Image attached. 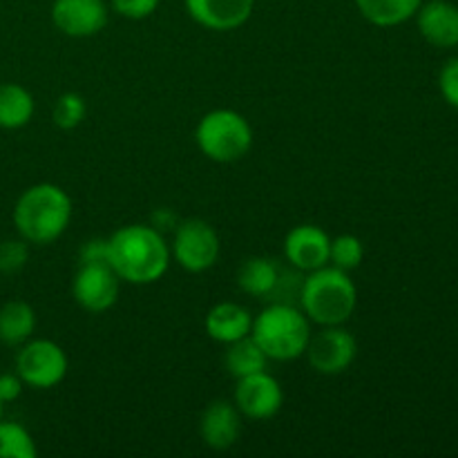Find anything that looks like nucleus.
Instances as JSON below:
<instances>
[{"label":"nucleus","instance_id":"obj_5","mask_svg":"<svg viewBox=\"0 0 458 458\" xmlns=\"http://www.w3.org/2000/svg\"><path fill=\"white\" fill-rule=\"evenodd\" d=\"M195 141L206 159L215 164H235L253 148V128L240 112L217 107L199 119Z\"/></svg>","mask_w":458,"mask_h":458},{"label":"nucleus","instance_id":"obj_16","mask_svg":"<svg viewBox=\"0 0 458 458\" xmlns=\"http://www.w3.org/2000/svg\"><path fill=\"white\" fill-rule=\"evenodd\" d=\"M253 316L246 307L237 302H219L206 313L204 329L210 340L219 344H231L235 340L250 335Z\"/></svg>","mask_w":458,"mask_h":458},{"label":"nucleus","instance_id":"obj_25","mask_svg":"<svg viewBox=\"0 0 458 458\" xmlns=\"http://www.w3.org/2000/svg\"><path fill=\"white\" fill-rule=\"evenodd\" d=\"M30 259V242L21 240H4L0 242V273H18Z\"/></svg>","mask_w":458,"mask_h":458},{"label":"nucleus","instance_id":"obj_30","mask_svg":"<svg viewBox=\"0 0 458 458\" xmlns=\"http://www.w3.org/2000/svg\"><path fill=\"white\" fill-rule=\"evenodd\" d=\"M3 410H4V403L0 401V419H3Z\"/></svg>","mask_w":458,"mask_h":458},{"label":"nucleus","instance_id":"obj_1","mask_svg":"<svg viewBox=\"0 0 458 458\" xmlns=\"http://www.w3.org/2000/svg\"><path fill=\"white\" fill-rule=\"evenodd\" d=\"M107 262L121 282L148 286L168 273L173 253L157 226L128 224L107 237Z\"/></svg>","mask_w":458,"mask_h":458},{"label":"nucleus","instance_id":"obj_6","mask_svg":"<svg viewBox=\"0 0 458 458\" xmlns=\"http://www.w3.org/2000/svg\"><path fill=\"white\" fill-rule=\"evenodd\" d=\"M67 353L47 338H30L16 356V374L31 389H54L67 376Z\"/></svg>","mask_w":458,"mask_h":458},{"label":"nucleus","instance_id":"obj_24","mask_svg":"<svg viewBox=\"0 0 458 458\" xmlns=\"http://www.w3.org/2000/svg\"><path fill=\"white\" fill-rule=\"evenodd\" d=\"M85 114H88V106H85V98L79 92L61 94L54 103V123L61 130L79 128L83 123Z\"/></svg>","mask_w":458,"mask_h":458},{"label":"nucleus","instance_id":"obj_2","mask_svg":"<svg viewBox=\"0 0 458 458\" xmlns=\"http://www.w3.org/2000/svg\"><path fill=\"white\" fill-rule=\"evenodd\" d=\"M72 222V199L56 183H34L13 206V226L30 244H52Z\"/></svg>","mask_w":458,"mask_h":458},{"label":"nucleus","instance_id":"obj_29","mask_svg":"<svg viewBox=\"0 0 458 458\" xmlns=\"http://www.w3.org/2000/svg\"><path fill=\"white\" fill-rule=\"evenodd\" d=\"M25 383L18 374H0V401L12 403L22 394Z\"/></svg>","mask_w":458,"mask_h":458},{"label":"nucleus","instance_id":"obj_4","mask_svg":"<svg viewBox=\"0 0 458 458\" xmlns=\"http://www.w3.org/2000/svg\"><path fill=\"white\" fill-rule=\"evenodd\" d=\"M311 322L300 307L289 302L268 304L253 318L250 338L262 347L268 360L291 362L304 356L311 340Z\"/></svg>","mask_w":458,"mask_h":458},{"label":"nucleus","instance_id":"obj_21","mask_svg":"<svg viewBox=\"0 0 458 458\" xmlns=\"http://www.w3.org/2000/svg\"><path fill=\"white\" fill-rule=\"evenodd\" d=\"M268 356L262 352L258 343L250 335L235 340V343L226 344V356H224V367L233 378H244V376L258 374V371H267Z\"/></svg>","mask_w":458,"mask_h":458},{"label":"nucleus","instance_id":"obj_26","mask_svg":"<svg viewBox=\"0 0 458 458\" xmlns=\"http://www.w3.org/2000/svg\"><path fill=\"white\" fill-rule=\"evenodd\" d=\"M161 0H112V12L119 16L128 18V21H143L150 18L157 12Z\"/></svg>","mask_w":458,"mask_h":458},{"label":"nucleus","instance_id":"obj_12","mask_svg":"<svg viewBox=\"0 0 458 458\" xmlns=\"http://www.w3.org/2000/svg\"><path fill=\"white\" fill-rule=\"evenodd\" d=\"M329 233L316 224H300V226L291 228L284 237L286 262L304 273L327 267L329 264Z\"/></svg>","mask_w":458,"mask_h":458},{"label":"nucleus","instance_id":"obj_9","mask_svg":"<svg viewBox=\"0 0 458 458\" xmlns=\"http://www.w3.org/2000/svg\"><path fill=\"white\" fill-rule=\"evenodd\" d=\"M121 293V277L116 276L110 262L79 264L74 280H72V295L76 304L88 313L110 311Z\"/></svg>","mask_w":458,"mask_h":458},{"label":"nucleus","instance_id":"obj_13","mask_svg":"<svg viewBox=\"0 0 458 458\" xmlns=\"http://www.w3.org/2000/svg\"><path fill=\"white\" fill-rule=\"evenodd\" d=\"M188 16L210 31H233L249 22L255 0H183Z\"/></svg>","mask_w":458,"mask_h":458},{"label":"nucleus","instance_id":"obj_11","mask_svg":"<svg viewBox=\"0 0 458 458\" xmlns=\"http://www.w3.org/2000/svg\"><path fill=\"white\" fill-rule=\"evenodd\" d=\"M54 27L70 38H89L106 30L110 9L106 0H54Z\"/></svg>","mask_w":458,"mask_h":458},{"label":"nucleus","instance_id":"obj_23","mask_svg":"<svg viewBox=\"0 0 458 458\" xmlns=\"http://www.w3.org/2000/svg\"><path fill=\"white\" fill-rule=\"evenodd\" d=\"M362 259H365V246H362L360 237L352 235V233L331 237V249H329L331 267L352 273L356 271V268H360Z\"/></svg>","mask_w":458,"mask_h":458},{"label":"nucleus","instance_id":"obj_17","mask_svg":"<svg viewBox=\"0 0 458 458\" xmlns=\"http://www.w3.org/2000/svg\"><path fill=\"white\" fill-rule=\"evenodd\" d=\"M282 284V271L271 258H249L240 264L237 286L250 298H273Z\"/></svg>","mask_w":458,"mask_h":458},{"label":"nucleus","instance_id":"obj_15","mask_svg":"<svg viewBox=\"0 0 458 458\" xmlns=\"http://www.w3.org/2000/svg\"><path fill=\"white\" fill-rule=\"evenodd\" d=\"M201 441L210 450H231L242 437V414L235 403L215 401L204 410L199 420Z\"/></svg>","mask_w":458,"mask_h":458},{"label":"nucleus","instance_id":"obj_3","mask_svg":"<svg viewBox=\"0 0 458 458\" xmlns=\"http://www.w3.org/2000/svg\"><path fill=\"white\" fill-rule=\"evenodd\" d=\"M300 309L311 325L335 327L349 322L358 307V289L352 276L340 268H316L300 282Z\"/></svg>","mask_w":458,"mask_h":458},{"label":"nucleus","instance_id":"obj_18","mask_svg":"<svg viewBox=\"0 0 458 458\" xmlns=\"http://www.w3.org/2000/svg\"><path fill=\"white\" fill-rule=\"evenodd\" d=\"M36 311L22 300H12L0 307V343L7 347H21L34 335Z\"/></svg>","mask_w":458,"mask_h":458},{"label":"nucleus","instance_id":"obj_10","mask_svg":"<svg viewBox=\"0 0 458 458\" xmlns=\"http://www.w3.org/2000/svg\"><path fill=\"white\" fill-rule=\"evenodd\" d=\"M233 403L246 419L268 420L280 414L284 405V389L276 376L268 371H258V374L237 378Z\"/></svg>","mask_w":458,"mask_h":458},{"label":"nucleus","instance_id":"obj_19","mask_svg":"<svg viewBox=\"0 0 458 458\" xmlns=\"http://www.w3.org/2000/svg\"><path fill=\"white\" fill-rule=\"evenodd\" d=\"M423 0H356L360 16L374 27H398L411 21L420 9Z\"/></svg>","mask_w":458,"mask_h":458},{"label":"nucleus","instance_id":"obj_7","mask_svg":"<svg viewBox=\"0 0 458 458\" xmlns=\"http://www.w3.org/2000/svg\"><path fill=\"white\" fill-rule=\"evenodd\" d=\"M170 253L183 271L204 273L217 264L222 242L206 219H186L174 231Z\"/></svg>","mask_w":458,"mask_h":458},{"label":"nucleus","instance_id":"obj_22","mask_svg":"<svg viewBox=\"0 0 458 458\" xmlns=\"http://www.w3.org/2000/svg\"><path fill=\"white\" fill-rule=\"evenodd\" d=\"M38 450L22 425L0 419V458H36Z\"/></svg>","mask_w":458,"mask_h":458},{"label":"nucleus","instance_id":"obj_28","mask_svg":"<svg viewBox=\"0 0 458 458\" xmlns=\"http://www.w3.org/2000/svg\"><path fill=\"white\" fill-rule=\"evenodd\" d=\"M79 262H107V240H98L97 237V240L85 242L79 250Z\"/></svg>","mask_w":458,"mask_h":458},{"label":"nucleus","instance_id":"obj_20","mask_svg":"<svg viewBox=\"0 0 458 458\" xmlns=\"http://www.w3.org/2000/svg\"><path fill=\"white\" fill-rule=\"evenodd\" d=\"M36 110L34 97L27 88L18 83L0 85V128L18 130L25 128Z\"/></svg>","mask_w":458,"mask_h":458},{"label":"nucleus","instance_id":"obj_14","mask_svg":"<svg viewBox=\"0 0 458 458\" xmlns=\"http://www.w3.org/2000/svg\"><path fill=\"white\" fill-rule=\"evenodd\" d=\"M416 25L429 45L452 49L458 45V7L450 0H428L416 12Z\"/></svg>","mask_w":458,"mask_h":458},{"label":"nucleus","instance_id":"obj_8","mask_svg":"<svg viewBox=\"0 0 458 458\" xmlns=\"http://www.w3.org/2000/svg\"><path fill=\"white\" fill-rule=\"evenodd\" d=\"M304 356L318 374L338 376L344 374L356 360L358 343L352 331L344 329V325L320 327L316 335L311 334Z\"/></svg>","mask_w":458,"mask_h":458},{"label":"nucleus","instance_id":"obj_27","mask_svg":"<svg viewBox=\"0 0 458 458\" xmlns=\"http://www.w3.org/2000/svg\"><path fill=\"white\" fill-rule=\"evenodd\" d=\"M438 88L447 106L458 110V56L450 58L438 74Z\"/></svg>","mask_w":458,"mask_h":458}]
</instances>
